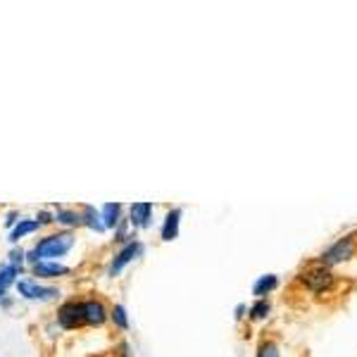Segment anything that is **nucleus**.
<instances>
[{
    "label": "nucleus",
    "mask_w": 357,
    "mask_h": 357,
    "mask_svg": "<svg viewBox=\"0 0 357 357\" xmlns=\"http://www.w3.org/2000/svg\"><path fill=\"white\" fill-rule=\"evenodd\" d=\"M76 236L74 231H65L58 229L53 233L41 236L36 243L26 250V265H36V262H63V258L69 255V250L74 248Z\"/></svg>",
    "instance_id": "1"
},
{
    "label": "nucleus",
    "mask_w": 357,
    "mask_h": 357,
    "mask_svg": "<svg viewBox=\"0 0 357 357\" xmlns=\"http://www.w3.org/2000/svg\"><path fill=\"white\" fill-rule=\"evenodd\" d=\"M298 283H300V286H303L308 293L324 295V293L331 291L333 283H336V274H333L331 267H326V265H319V262H315V265H310L305 272H300Z\"/></svg>",
    "instance_id": "2"
},
{
    "label": "nucleus",
    "mask_w": 357,
    "mask_h": 357,
    "mask_svg": "<svg viewBox=\"0 0 357 357\" xmlns=\"http://www.w3.org/2000/svg\"><path fill=\"white\" fill-rule=\"evenodd\" d=\"M15 288H17V295H19L22 300H29V303H53V300H58L60 295H63V291H60L58 286H48V283L43 281L24 279V276L15 283Z\"/></svg>",
    "instance_id": "3"
},
{
    "label": "nucleus",
    "mask_w": 357,
    "mask_h": 357,
    "mask_svg": "<svg viewBox=\"0 0 357 357\" xmlns=\"http://www.w3.org/2000/svg\"><path fill=\"white\" fill-rule=\"evenodd\" d=\"M143 253H146V243H143L141 238H133V241L119 245V248H117V253L113 255V258H110L108 276L110 279L122 276V272H124L126 267L131 265V262H136L138 258H143Z\"/></svg>",
    "instance_id": "4"
},
{
    "label": "nucleus",
    "mask_w": 357,
    "mask_h": 357,
    "mask_svg": "<svg viewBox=\"0 0 357 357\" xmlns=\"http://www.w3.org/2000/svg\"><path fill=\"white\" fill-rule=\"evenodd\" d=\"M355 253H357L355 236H345V238H338L333 245H329L317 262H319V265H326V267H336V265H343V262L353 260Z\"/></svg>",
    "instance_id": "5"
},
{
    "label": "nucleus",
    "mask_w": 357,
    "mask_h": 357,
    "mask_svg": "<svg viewBox=\"0 0 357 357\" xmlns=\"http://www.w3.org/2000/svg\"><path fill=\"white\" fill-rule=\"evenodd\" d=\"M55 324L63 331H76L83 329V315H81V298H69L58 305L55 312Z\"/></svg>",
    "instance_id": "6"
},
{
    "label": "nucleus",
    "mask_w": 357,
    "mask_h": 357,
    "mask_svg": "<svg viewBox=\"0 0 357 357\" xmlns=\"http://www.w3.org/2000/svg\"><path fill=\"white\" fill-rule=\"evenodd\" d=\"M81 315H83V326L88 329H103L110 322V308L105 305L103 298H81Z\"/></svg>",
    "instance_id": "7"
},
{
    "label": "nucleus",
    "mask_w": 357,
    "mask_h": 357,
    "mask_svg": "<svg viewBox=\"0 0 357 357\" xmlns=\"http://www.w3.org/2000/svg\"><path fill=\"white\" fill-rule=\"evenodd\" d=\"M153 217H155V205L148 203V200H138V203L129 205V224L133 231H146V229L153 226Z\"/></svg>",
    "instance_id": "8"
},
{
    "label": "nucleus",
    "mask_w": 357,
    "mask_h": 357,
    "mask_svg": "<svg viewBox=\"0 0 357 357\" xmlns=\"http://www.w3.org/2000/svg\"><path fill=\"white\" fill-rule=\"evenodd\" d=\"M29 272L36 281H58V279L72 274V267L65 265V262H36V265L29 267Z\"/></svg>",
    "instance_id": "9"
},
{
    "label": "nucleus",
    "mask_w": 357,
    "mask_h": 357,
    "mask_svg": "<svg viewBox=\"0 0 357 357\" xmlns=\"http://www.w3.org/2000/svg\"><path fill=\"white\" fill-rule=\"evenodd\" d=\"M181 217H183L181 208L167 210V215L163 219V226H160V238H163L165 243H172V241H176V238H178V233H181Z\"/></svg>",
    "instance_id": "10"
},
{
    "label": "nucleus",
    "mask_w": 357,
    "mask_h": 357,
    "mask_svg": "<svg viewBox=\"0 0 357 357\" xmlns=\"http://www.w3.org/2000/svg\"><path fill=\"white\" fill-rule=\"evenodd\" d=\"M41 231V226H38V222L33 219V217H22L19 222H17V226L15 229H10V233H8V241L17 245L22 241V238H26V236H33V233H38Z\"/></svg>",
    "instance_id": "11"
},
{
    "label": "nucleus",
    "mask_w": 357,
    "mask_h": 357,
    "mask_svg": "<svg viewBox=\"0 0 357 357\" xmlns=\"http://www.w3.org/2000/svg\"><path fill=\"white\" fill-rule=\"evenodd\" d=\"M79 215H81V226H86L88 231H96V233L108 231L103 224V217H100V210L96 208V205H79Z\"/></svg>",
    "instance_id": "12"
},
{
    "label": "nucleus",
    "mask_w": 357,
    "mask_h": 357,
    "mask_svg": "<svg viewBox=\"0 0 357 357\" xmlns=\"http://www.w3.org/2000/svg\"><path fill=\"white\" fill-rule=\"evenodd\" d=\"M55 224L65 231H74V229L81 226V215L79 208H58L55 210Z\"/></svg>",
    "instance_id": "13"
},
{
    "label": "nucleus",
    "mask_w": 357,
    "mask_h": 357,
    "mask_svg": "<svg viewBox=\"0 0 357 357\" xmlns=\"http://www.w3.org/2000/svg\"><path fill=\"white\" fill-rule=\"evenodd\" d=\"M124 205L122 203H105L103 208H100V217H103V224L108 231H115V226L119 224L122 219H124Z\"/></svg>",
    "instance_id": "14"
},
{
    "label": "nucleus",
    "mask_w": 357,
    "mask_h": 357,
    "mask_svg": "<svg viewBox=\"0 0 357 357\" xmlns=\"http://www.w3.org/2000/svg\"><path fill=\"white\" fill-rule=\"evenodd\" d=\"M22 276H24V272H19L17 267L10 265V262L0 265V300H3L5 295H10V288H13Z\"/></svg>",
    "instance_id": "15"
},
{
    "label": "nucleus",
    "mask_w": 357,
    "mask_h": 357,
    "mask_svg": "<svg viewBox=\"0 0 357 357\" xmlns=\"http://www.w3.org/2000/svg\"><path fill=\"white\" fill-rule=\"evenodd\" d=\"M279 288V276L276 274H265L253 283V295L255 300H265L269 293H274Z\"/></svg>",
    "instance_id": "16"
},
{
    "label": "nucleus",
    "mask_w": 357,
    "mask_h": 357,
    "mask_svg": "<svg viewBox=\"0 0 357 357\" xmlns=\"http://www.w3.org/2000/svg\"><path fill=\"white\" fill-rule=\"evenodd\" d=\"M110 324H113L117 331H129L131 329V319H129V310H126V305L117 303L110 308Z\"/></svg>",
    "instance_id": "17"
},
{
    "label": "nucleus",
    "mask_w": 357,
    "mask_h": 357,
    "mask_svg": "<svg viewBox=\"0 0 357 357\" xmlns=\"http://www.w3.org/2000/svg\"><path fill=\"white\" fill-rule=\"evenodd\" d=\"M113 243H117V245H124V243H129V241H133V238H138L136 236V231H133L131 229V224H129V219H122L119 224L115 226V231H113Z\"/></svg>",
    "instance_id": "18"
},
{
    "label": "nucleus",
    "mask_w": 357,
    "mask_h": 357,
    "mask_svg": "<svg viewBox=\"0 0 357 357\" xmlns=\"http://www.w3.org/2000/svg\"><path fill=\"white\" fill-rule=\"evenodd\" d=\"M272 312V303L269 300H255L253 305L248 308V319L250 322H262V319H267V315Z\"/></svg>",
    "instance_id": "19"
},
{
    "label": "nucleus",
    "mask_w": 357,
    "mask_h": 357,
    "mask_svg": "<svg viewBox=\"0 0 357 357\" xmlns=\"http://www.w3.org/2000/svg\"><path fill=\"white\" fill-rule=\"evenodd\" d=\"M255 357H281V348H279L274 338H262Z\"/></svg>",
    "instance_id": "20"
},
{
    "label": "nucleus",
    "mask_w": 357,
    "mask_h": 357,
    "mask_svg": "<svg viewBox=\"0 0 357 357\" xmlns=\"http://www.w3.org/2000/svg\"><path fill=\"white\" fill-rule=\"evenodd\" d=\"M8 262L13 267H17L19 272H26V250L24 248H19V245H13V250L8 253Z\"/></svg>",
    "instance_id": "21"
},
{
    "label": "nucleus",
    "mask_w": 357,
    "mask_h": 357,
    "mask_svg": "<svg viewBox=\"0 0 357 357\" xmlns=\"http://www.w3.org/2000/svg\"><path fill=\"white\" fill-rule=\"evenodd\" d=\"M33 219L38 222V226H41V229L53 226V224H55V212H50V210H38Z\"/></svg>",
    "instance_id": "22"
},
{
    "label": "nucleus",
    "mask_w": 357,
    "mask_h": 357,
    "mask_svg": "<svg viewBox=\"0 0 357 357\" xmlns=\"http://www.w3.org/2000/svg\"><path fill=\"white\" fill-rule=\"evenodd\" d=\"M22 217H24V215H22L19 210H10V212H5V217H3V226L10 231V229H15V226H17V222H19Z\"/></svg>",
    "instance_id": "23"
},
{
    "label": "nucleus",
    "mask_w": 357,
    "mask_h": 357,
    "mask_svg": "<svg viewBox=\"0 0 357 357\" xmlns=\"http://www.w3.org/2000/svg\"><path fill=\"white\" fill-rule=\"evenodd\" d=\"M115 350H117V357H131V345L126 343V341H119L115 345Z\"/></svg>",
    "instance_id": "24"
},
{
    "label": "nucleus",
    "mask_w": 357,
    "mask_h": 357,
    "mask_svg": "<svg viewBox=\"0 0 357 357\" xmlns=\"http://www.w3.org/2000/svg\"><path fill=\"white\" fill-rule=\"evenodd\" d=\"M13 303H15V300L10 298V295H5V298L0 300V308H3V310H10V308H13Z\"/></svg>",
    "instance_id": "25"
},
{
    "label": "nucleus",
    "mask_w": 357,
    "mask_h": 357,
    "mask_svg": "<svg viewBox=\"0 0 357 357\" xmlns=\"http://www.w3.org/2000/svg\"><path fill=\"white\" fill-rule=\"evenodd\" d=\"M245 312H248V305H238V308H236V319H243V317H245Z\"/></svg>",
    "instance_id": "26"
}]
</instances>
